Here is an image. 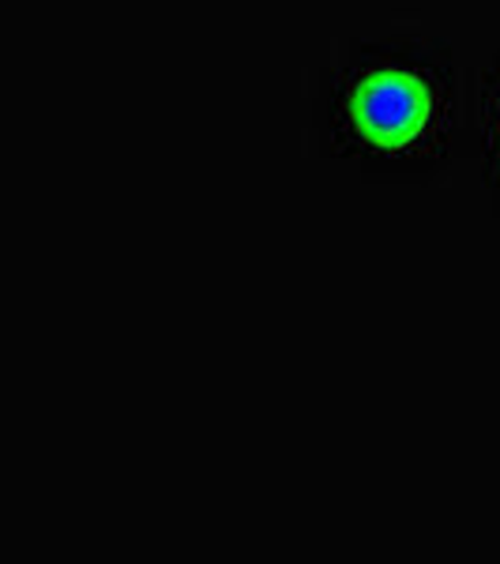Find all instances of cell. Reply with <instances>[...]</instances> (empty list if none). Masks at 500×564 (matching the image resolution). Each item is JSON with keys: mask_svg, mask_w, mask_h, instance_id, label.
<instances>
[{"mask_svg": "<svg viewBox=\"0 0 500 564\" xmlns=\"http://www.w3.org/2000/svg\"><path fill=\"white\" fill-rule=\"evenodd\" d=\"M308 151L372 185H441L470 159V79L452 42H343L308 79Z\"/></svg>", "mask_w": 500, "mask_h": 564, "instance_id": "cell-1", "label": "cell"}, {"mask_svg": "<svg viewBox=\"0 0 500 564\" xmlns=\"http://www.w3.org/2000/svg\"><path fill=\"white\" fill-rule=\"evenodd\" d=\"M470 159L478 166L489 207L500 218V50L470 84Z\"/></svg>", "mask_w": 500, "mask_h": 564, "instance_id": "cell-2", "label": "cell"}]
</instances>
